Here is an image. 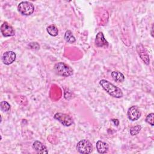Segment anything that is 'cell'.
Masks as SVG:
<instances>
[{"label": "cell", "mask_w": 154, "mask_h": 154, "mask_svg": "<svg viewBox=\"0 0 154 154\" xmlns=\"http://www.w3.org/2000/svg\"><path fill=\"white\" fill-rule=\"evenodd\" d=\"M100 85L111 96L115 98H120L123 96L122 90L106 79H101L99 81Z\"/></svg>", "instance_id": "6da1fadb"}, {"label": "cell", "mask_w": 154, "mask_h": 154, "mask_svg": "<svg viewBox=\"0 0 154 154\" xmlns=\"http://www.w3.org/2000/svg\"><path fill=\"white\" fill-rule=\"evenodd\" d=\"M54 69L58 75L62 76L68 77L73 74V69L71 67L63 62H59L55 64Z\"/></svg>", "instance_id": "7a4b0ae2"}, {"label": "cell", "mask_w": 154, "mask_h": 154, "mask_svg": "<svg viewBox=\"0 0 154 154\" xmlns=\"http://www.w3.org/2000/svg\"><path fill=\"white\" fill-rule=\"evenodd\" d=\"M17 10L19 12L24 16H29L34 11V5L29 1H22L18 4Z\"/></svg>", "instance_id": "3957f363"}, {"label": "cell", "mask_w": 154, "mask_h": 154, "mask_svg": "<svg viewBox=\"0 0 154 154\" xmlns=\"http://www.w3.org/2000/svg\"><path fill=\"white\" fill-rule=\"evenodd\" d=\"M76 150L81 153H90L93 151V146L88 140L84 139L77 143Z\"/></svg>", "instance_id": "277c9868"}, {"label": "cell", "mask_w": 154, "mask_h": 154, "mask_svg": "<svg viewBox=\"0 0 154 154\" xmlns=\"http://www.w3.org/2000/svg\"><path fill=\"white\" fill-rule=\"evenodd\" d=\"M54 117L65 126H70L73 123L72 118L67 114L58 112L54 115Z\"/></svg>", "instance_id": "5b68a950"}, {"label": "cell", "mask_w": 154, "mask_h": 154, "mask_svg": "<svg viewBox=\"0 0 154 154\" xmlns=\"http://www.w3.org/2000/svg\"><path fill=\"white\" fill-rule=\"evenodd\" d=\"M127 115L130 120L132 122L136 121L140 119L141 116V111L137 106H132L128 109Z\"/></svg>", "instance_id": "8992f818"}, {"label": "cell", "mask_w": 154, "mask_h": 154, "mask_svg": "<svg viewBox=\"0 0 154 154\" xmlns=\"http://www.w3.org/2000/svg\"><path fill=\"white\" fill-rule=\"evenodd\" d=\"M16 58V55L13 51H7L4 52L2 57V61L5 65H10L12 64Z\"/></svg>", "instance_id": "52a82bcc"}, {"label": "cell", "mask_w": 154, "mask_h": 154, "mask_svg": "<svg viewBox=\"0 0 154 154\" xmlns=\"http://www.w3.org/2000/svg\"><path fill=\"white\" fill-rule=\"evenodd\" d=\"M137 51L143 62L147 65L149 64L150 59L145 48L141 44H139L137 46Z\"/></svg>", "instance_id": "ba28073f"}, {"label": "cell", "mask_w": 154, "mask_h": 154, "mask_svg": "<svg viewBox=\"0 0 154 154\" xmlns=\"http://www.w3.org/2000/svg\"><path fill=\"white\" fill-rule=\"evenodd\" d=\"M1 32L4 37H11L15 34L14 29L7 22H4L2 24L1 26Z\"/></svg>", "instance_id": "9c48e42d"}, {"label": "cell", "mask_w": 154, "mask_h": 154, "mask_svg": "<svg viewBox=\"0 0 154 154\" xmlns=\"http://www.w3.org/2000/svg\"><path fill=\"white\" fill-rule=\"evenodd\" d=\"M95 45L97 47H107L108 46V42L104 37L103 34L102 32H99L95 38Z\"/></svg>", "instance_id": "30bf717a"}, {"label": "cell", "mask_w": 154, "mask_h": 154, "mask_svg": "<svg viewBox=\"0 0 154 154\" xmlns=\"http://www.w3.org/2000/svg\"><path fill=\"white\" fill-rule=\"evenodd\" d=\"M32 148L38 153H48V151L46 147L39 141H35L32 143Z\"/></svg>", "instance_id": "8fae6325"}, {"label": "cell", "mask_w": 154, "mask_h": 154, "mask_svg": "<svg viewBox=\"0 0 154 154\" xmlns=\"http://www.w3.org/2000/svg\"><path fill=\"white\" fill-rule=\"evenodd\" d=\"M96 146L97 151L99 153H105L108 150V144L102 141H100V140L97 141L96 143Z\"/></svg>", "instance_id": "7c38bea8"}, {"label": "cell", "mask_w": 154, "mask_h": 154, "mask_svg": "<svg viewBox=\"0 0 154 154\" xmlns=\"http://www.w3.org/2000/svg\"><path fill=\"white\" fill-rule=\"evenodd\" d=\"M112 79L117 82H122L125 80V76L122 73L119 71H113L111 73Z\"/></svg>", "instance_id": "4fadbf2b"}, {"label": "cell", "mask_w": 154, "mask_h": 154, "mask_svg": "<svg viewBox=\"0 0 154 154\" xmlns=\"http://www.w3.org/2000/svg\"><path fill=\"white\" fill-rule=\"evenodd\" d=\"M46 31L48 34L53 37L57 36L58 34V29L55 25H50L46 28Z\"/></svg>", "instance_id": "5bb4252c"}, {"label": "cell", "mask_w": 154, "mask_h": 154, "mask_svg": "<svg viewBox=\"0 0 154 154\" xmlns=\"http://www.w3.org/2000/svg\"><path fill=\"white\" fill-rule=\"evenodd\" d=\"M64 39L65 40L69 43H73L76 41L75 37L72 34V32L70 30H67L64 34Z\"/></svg>", "instance_id": "9a60e30c"}, {"label": "cell", "mask_w": 154, "mask_h": 154, "mask_svg": "<svg viewBox=\"0 0 154 154\" xmlns=\"http://www.w3.org/2000/svg\"><path fill=\"white\" fill-rule=\"evenodd\" d=\"M141 129V126L140 125H136L135 126H132L130 128V130H129L130 134L132 136L136 135L140 132Z\"/></svg>", "instance_id": "2e32d148"}, {"label": "cell", "mask_w": 154, "mask_h": 154, "mask_svg": "<svg viewBox=\"0 0 154 154\" xmlns=\"http://www.w3.org/2000/svg\"><path fill=\"white\" fill-rule=\"evenodd\" d=\"M1 109L3 112H7L10 109V105L6 101L1 102Z\"/></svg>", "instance_id": "e0dca14e"}, {"label": "cell", "mask_w": 154, "mask_h": 154, "mask_svg": "<svg viewBox=\"0 0 154 154\" xmlns=\"http://www.w3.org/2000/svg\"><path fill=\"white\" fill-rule=\"evenodd\" d=\"M153 116H154V114L153 113H150L149 114H148L146 118V122L149 123L150 125L151 126H153L154 125V123H153Z\"/></svg>", "instance_id": "ac0fdd59"}, {"label": "cell", "mask_w": 154, "mask_h": 154, "mask_svg": "<svg viewBox=\"0 0 154 154\" xmlns=\"http://www.w3.org/2000/svg\"><path fill=\"white\" fill-rule=\"evenodd\" d=\"M111 122H113L114 125L116 126H117L119 125V121L117 119H112Z\"/></svg>", "instance_id": "d6986e66"}, {"label": "cell", "mask_w": 154, "mask_h": 154, "mask_svg": "<svg viewBox=\"0 0 154 154\" xmlns=\"http://www.w3.org/2000/svg\"><path fill=\"white\" fill-rule=\"evenodd\" d=\"M152 31H153V26H152V36L153 37V33H152Z\"/></svg>", "instance_id": "ffe728a7"}]
</instances>
